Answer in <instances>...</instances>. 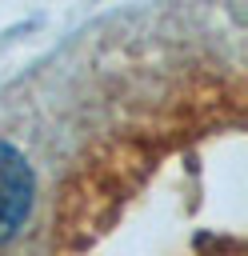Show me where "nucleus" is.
I'll return each instance as SVG.
<instances>
[{
  "instance_id": "obj_1",
  "label": "nucleus",
  "mask_w": 248,
  "mask_h": 256,
  "mask_svg": "<svg viewBox=\"0 0 248 256\" xmlns=\"http://www.w3.org/2000/svg\"><path fill=\"white\" fill-rule=\"evenodd\" d=\"M32 196H36L32 164L24 160L20 148L0 140V244L20 232V224L32 212Z\"/></svg>"
}]
</instances>
